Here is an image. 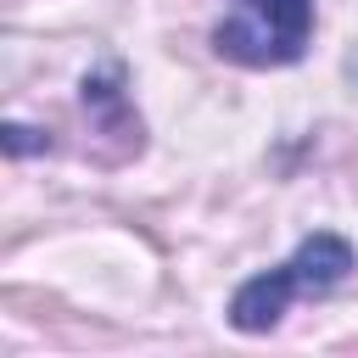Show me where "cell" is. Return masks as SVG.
Masks as SVG:
<instances>
[{"instance_id": "7a4b0ae2", "label": "cell", "mask_w": 358, "mask_h": 358, "mask_svg": "<svg viewBox=\"0 0 358 358\" xmlns=\"http://www.w3.org/2000/svg\"><path fill=\"white\" fill-rule=\"evenodd\" d=\"M313 0H229V17L213 28V50L241 67H291L308 50Z\"/></svg>"}, {"instance_id": "6da1fadb", "label": "cell", "mask_w": 358, "mask_h": 358, "mask_svg": "<svg viewBox=\"0 0 358 358\" xmlns=\"http://www.w3.org/2000/svg\"><path fill=\"white\" fill-rule=\"evenodd\" d=\"M347 274H352V246L341 235H308L280 268H268V274H257V280H246L235 291L229 324L246 330V336H263V330L280 324V313L291 308V296H302V291L319 296V291L341 285Z\"/></svg>"}]
</instances>
